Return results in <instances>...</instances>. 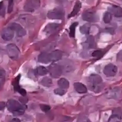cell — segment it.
<instances>
[{
	"label": "cell",
	"instance_id": "cell-1",
	"mask_svg": "<svg viewBox=\"0 0 122 122\" xmlns=\"http://www.w3.org/2000/svg\"><path fill=\"white\" fill-rule=\"evenodd\" d=\"M88 86L89 89L93 92L99 93L103 88V79L98 74H91L88 78Z\"/></svg>",
	"mask_w": 122,
	"mask_h": 122
},
{
	"label": "cell",
	"instance_id": "cell-2",
	"mask_svg": "<svg viewBox=\"0 0 122 122\" xmlns=\"http://www.w3.org/2000/svg\"><path fill=\"white\" fill-rule=\"evenodd\" d=\"M8 110L15 116L22 115L24 114L27 107L25 105H22L18 101L14 100H9L6 104Z\"/></svg>",
	"mask_w": 122,
	"mask_h": 122
},
{
	"label": "cell",
	"instance_id": "cell-3",
	"mask_svg": "<svg viewBox=\"0 0 122 122\" xmlns=\"http://www.w3.org/2000/svg\"><path fill=\"white\" fill-rule=\"evenodd\" d=\"M7 52L9 57L13 60H17L20 54V50L14 44H10L7 46Z\"/></svg>",
	"mask_w": 122,
	"mask_h": 122
},
{
	"label": "cell",
	"instance_id": "cell-4",
	"mask_svg": "<svg viewBox=\"0 0 122 122\" xmlns=\"http://www.w3.org/2000/svg\"><path fill=\"white\" fill-rule=\"evenodd\" d=\"M48 71L52 77L57 78L62 74V68L61 66L56 64H52L48 66Z\"/></svg>",
	"mask_w": 122,
	"mask_h": 122
},
{
	"label": "cell",
	"instance_id": "cell-5",
	"mask_svg": "<svg viewBox=\"0 0 122 122\" xmlns=\"http://www.w3.org/2000/svg\"><path fill=\"white\" fill-rule=\"evenodd\" d=\"M65 16V12L62 9L56 8L48 11L47 16L50 19H62Z\"/></svg>",
	"mask_w": 122,
	"mask_h": 122
},
{
	"label": "cell",
	"instance_id": "cell-6",
	"mask_svg": "<svg viewBox=\"0 0 122 122\" xmlns=\"http://www.w3.org/2000/svg\"><path fill=\"white\" fill-rule=\"evenodd\" d=\"M40 0H27L24 9L28 12H33L40 6Z\"/></svg>",
	"mask_w": 122,
	"mask_h": 122
},
{
	"label": "cell",
	"instance_id": "cell-7",
	"mask_svg": "<svg viewBox=\"0 0 122 122\" xmlns=\"http://www.w3.org/2000/svg\"><path fill=\"white\" fill-rule=\"evenodd\" d=\"M14 30L11 27L9 26L4 28L1 32V36L3 40L9 41L12 40L14 36Z\"/></svg>",
	"mask_w": 122,
	"mask_h": 122
},
{
	"label": "cell",
	"instance_id": "cell-8",
	"mask_svg": "<svg viewBox=\"0 0 122 122\" xmlns=\"http://www.w3.org/2000/svg\"><path fill=\"white\" fill-rule=\"evenodd\" d=\"M118 71L117 67L112 64L107 65L104 69V73L108 77L114 76Z\"/></svg>",
	"mask_w": 122,
	"mask_h": 122
},
{
	"label": "cell",
	"instance_id": "cell-9",
	"mask_svg": "<svg viewBox=\"0 0 122 122\" xmlns=\"http://www.w3.org/2000/svg\"><path fill=\"white\" fill-rule=\"evenodd\" d=\"M83 20L87 22H93L95 21L96 14L92 11H86L82 15Z\"/></svg>",
	"mask_w": 122,
	"mask_h": 122
},
{
	"label": "cell",
	"instance_id": "cell-10",
	"mask_svg": "<svg viewBox=\"0 0 122 122\" xmlns=\"http://www.w3.org/2000/svg\"><path fill=\"white\" fill-rule=\"evenodd\" d=\"M10 26L13 29L14 31H16L18 36L23 37L26 34V31L25 29L19 24L14 23L12 24Z\"/></svg>",
	"mask_w": 122,
	"mask_h": 122
},
{
	"label": "cell",
	"instance_id": "cell-11",
	"mask_svg": "<svg viewBox=\"0 0 122 122\" xmlns=\"http://www.w3.org/2000/svg\"><path fill=\"white\" fill-rule=\"evenodd\" d=\"M50 62H56L61 59L63 56L62 52L59 50H56L49 53Z\"/></svg>",
	"mask_w": 122,
	"mask_h": 122
},
{
	"label": "cell",
	"instance_id": "cell-12",
	"mask_svg": "<svg viewBox=\"0 0 122 122\" xmlns=\"http://www.w3.org/2000/svg\"><path fill=\"white\" fill-rule=\"evenodd\" d=\"M60 25L56 23H50L46 25L44 29V31L48 34H51L54 33L58 28L59 27Z\"/></svg>",
	"mask_w": 122,
	"mask_h": 122
},
{
	"label": "cell",
	"instance_id": "cell-13",
	"mask_svg": "<svg viewBox=\"0 0 122 122\" xmlns=\"http://www.w3.org/2000/svg\"><path fill=\"white\" fill-rule=\"evenodd\" d=\"M122 116L121 110L118 109L114 110L113 114L111 116L108 120V122H120L122 120Z\"/></svg>",
	"mask_w": 122,
	"mask_h": 122
},
{
	"label": "cell",
	"instance_id": "cell-14",
	"mask_svg": "<svg viewBox=\"0 0 122 122\" xmlns=\"http://www.w3.org/2000/svg\"><path fill=\"white\" fill-rule=\"evenodd\" d=\"M74 87L75 90L79 93L84 94L87 92V88L83 84L76 82L74 83Z\"/></svg>",
	"mask_w": 122,
	"mask_h": 122
},
{
	"label": "cell",
	"instance_id": "cell-15",
	"mask_svg": "<svg viewBox=\"0 0 122 122\" xmlns=\"http://www.w3.org/2000/svg\"><path fill=\"white\" fill-rule=\"evenodd\" d=\"M39 62L42 64H48L50 62L49 53L43 52L40 54L38 56Z\"/></svg>",
	"mask_w": 122,
	"mask_h": 122
},
{
	"label": "cell",
	"instance_id": "cell-16",
	"mask_svg": "<svg viewBox=\"0 0 122 122\" xmlns=\"http://www.w3.org/2000/svg\"><path fill=\"white\" fill-rule=\"evenodd\" d=\"M110 10L116 17H122V7L117 5H113L110 8Z\"/></svg>",
	"mask_w": 122,
	"mask_h": 122
},
{
	"label": "cell",
	"instance_id": "cell-17",
	"mask_svg": "<svg viewBox=\"0 0 122 122\" xmlns=\"http://www.w3.org/2000/svg\"><path fill=\"white\" fill-rule=\"evenodd\" d=\"M35 75L40 76H44L48 72V70L45 67L43 66H40L34 70Z\"/></svg>",
	"mask_w": 122,
	"mask_h": 122
},
{
	"label": "cell",
	"instance_id": "cell-18",
	"mask_svg": "<svg viewBox=\"0 0 122 122\" xmlns=\"http://www.w3.org/2000/svg\"><path fill=\"white\" fill-rule=\"evenodd\" d=\"M81 8V4L79 1H77L74 6L73 10L69 15L68 18H71L75 16L77 14V13L80 11Z\"/></svg>",
	"mask_w": 122,
	"mask_h": 122
},
{
	"label": "cell",
	"instance_id": "cell-19",
	"mask_svg": "<svg viewBox=\"0 0 122 122\" xmlns=\"http://www.w3.org/2000/svg\"><path fill=\"white\" fill-rule=\"evenodd\" d=\"M58 85L60 88L63 89H67L69 86L68 81L65 78H61L58 82Z\"/></svg>",
	"mask_w": 122,
	"mask_h": 122
},
{
	"label": "cell",
	"instance_id": "cell-20",
	"mask_svg": "<svg viewBox=\"0 0 122 122\" xmlns=\"http://www.w3.org/2000/svg\"><path fill=\"white\" fill-rule=\"evenodd\" d=\"M90 29V25L88 23L86 24L81 26L80 28V31L83 34H88L89 33Z\"/></svg>",
	"mask_w": 122,
	"mask_h": 122
},
{
	"label": "cell",
	"instance_id": "cell-21",
	"mask_svg": "<svg viewBox=\"0 0 122 122\" xmlns=\"http://www.w3.org/2000/svg\"><path fill=\"white\" fill-rule=\"evenodd\" d=\"M86 44L87 45V47L90 48H93L95 47V40L94 38L92 36H89L86 41Z\"/></svg>",
	"mask_w": 122,
	"mask_h": 122
},
{
	"label": "cell",
	"instance_id": "cell-22",
	"mask_svg": "<svg viewBox=\"0 0 122 122\" xmlns=\"http://www.w3.org/2000/svg\"><path fill=\"white\" fill-rule=\"evenodd\" d=\"M41 84L44 86L49 87L52 86V81L49 77H45L41 81Z\"/></svg>",
	"mask_w": 122,
	"mask_h": 122
},
{
	"label": "cell",
	"instance_id": "cell-23",
	"mask_svg": "<svg viewBox=\"0 0 122 122\" xmlns=\"http://www.w3.org/2000/svg\"><path fill=\"white\" fill-rule=\"evenodd\" d=\"M78 25V23L77 22H75L73 23L71 25H70L69 27V36L74 38L75 37V29L77 26Z\"/></svg>",
	"mask_w": 122,
	"mask_h": 122
},
{
	"label": "cell",
	"instance_id": "cell-24",
	"mask_svg": "<svg viewBox=\"0 0 122 122\" xmlns=\"http://www.w3.org/2000/svg\"><path fill=\"white\" fill-rule=\"evenodd\" d=\"M20 77H21V75H18L16 77L13 82V86H14V89L17 91H18L20 88H21L19 86V80L20 79Z\"/></svg>",
	"mask_w": 122,
	"mask_h": 122
},
{
	"label": "cell",
	"instance_id": "cell-25",
	"mask_svg": "<svg viewBox=\"0 0 122 122\" xmlns=\"http://www.w3.org/2000/svg\"><path fill=\"white\" fill-rule=\"evenodd\" d=\"M112 20V15L109 12H107L104 14L103 20L104 22L106 24L109 23Z\"/></svg>",
	"mask_w": 122,
	"mask_h": 122
},
{
	"label": "cell",
	"instance_id": "cell-26",
	"mask_svg": "<svg viewBox=\"0 0 122 122\" xmlns=\"http://www.w3.org/2000/svg\"><path fill=\"white\" fill-rule=\"evenodd\" d=\"M54 93L57 95L60 96H63L66 94V91L64 89H63L62 88H58L54 90Z\"/></svg>",
	"mask_w": 122,
	"mask_h": 122
},
{
	"label": "cell",
	"instance_id": "cell-27",
	"mask_svg": "<svg viewBox=\"0 0 122 122\" xmlns=\"http://www.w3.org/2000/svg\"><path fill=\"white\" fill-rule=\"evenodd\" d=\"M103 54V53L102 51L100 50H95L94 52H93V53H92V56L94 58H100L102 56Z\"/></svg>",
	"mask_w": 122,
	"mask_h": 122
},
{
	"label": "cell",
	"instance_id": "cell-28",
	"mask_svg": "<svg viewBox=\"0 0 122 122\" xmlns=\"http://www.w3.org/2000/svg\"><path fill=\"white\" fill-rule=\"evenodd\" d=\"M13 0H8V5L7 8V12L8 13H11L13 11Z\"/></svg>",
	"mask_w": 122,
	"mask_h": 122
},
{
	"label": "cell",
	"instance_id": "cell-29",
	"mask_svg": "<svg viewBox=\"0 0 122 122\" xmlns=\"http://www.w3.org/2000/svg\"><path fill=\"white\" fill-rule=\"evenodd\" d=\"M40 108L41 109V110L45 112H47L48 111H49L50 110V107L48 105H40Z\"/></svg>",
	"mask_w": 122,
	"mask_h": 122
},
{
	"label": "cell",
	"instance_id": "cell-30",
	"mask_svg": "<svg viewBox=\"0 0 122 122\" xmlns=\"http://www.w3.org/2000/svg\"><path fill=\"white\" fill-rule=\"evenodd\" d=\"M19 100L20 102H21L22 104H23V105H25L28 102V99L25 96L20 97Z\"/></svg>",
	"mask_w": 122,
	"mask_h": 122
},
{
	"label": "cell",
	"instance_id": "cell-31",
	"mask_svg": "<svg viewBox=\"0 0 122 122\" xmlns=\"http://www.w3.org/2000/svg\"><path fill=\"white\" fill-rule=\"evenodd\" d=\"M5 76V71L1 67H0V78H4Z\"/></svg>",
	"mask_w": 122,
	"mask_h": 122
},
{
	"label": "cell",
	"instance_id": "cell-32",
	"mask_svg": "<svg viewBox=\"0 0 122 122\" xmlns=\"http://www.w3.org/2000/svg\"><path fill=\"white\" fill-rule=\"evenodd\" d=\"M18 92L20 94H21L23 96H25L26 95V91L25 89L21 88H20V89L19 90Z\"/></svg>",
	"mask_w": 122,
	"mask_h": 122
},
{
	"label": "cell",
	"instance_id": "cell-33",
	"mask_svg": "<svg viewBox=\"0 0 122 122\" xmlns=\"http://www.w3.org/2000/svg\"><path fill=\"white\" fill-rule=\"evenodd\" d=\"M117 59L118 61H122V50H121L117 54Z\"/></svg>",
	"mask_w": 122,
	"mask_h": 122
},
{
	"label": "cell",
	"instance_id": "cell-34",
	"mask_svg": "<svg viewBox=\"0 0 122 122\" xmlns=\"http://www.w3.org/2000/svg\"><path fill=\"white\" fill-rule=\"evenodd\" d=\"M5 105L4 102H0V110H3L5 108Z\"/></svg>",
	"mask_w": 122,
	"mask_h": 122
},
{
	"label": "cell",
	"instance_id": "cell-35",
	"mask_svg": "<svg viewBox=\"0 0 122 122\" xmlns=\"http://www.w3.org/2000/svg\"><path fill=\"white\" fill-rule=\"evenodd\" d=\"M12 122H20V120L18 119H17V118H15V119H13L12 121Z\"/></svg>",
	"mask_w": 122,
	"mask_h": 122
}]
</instances>
